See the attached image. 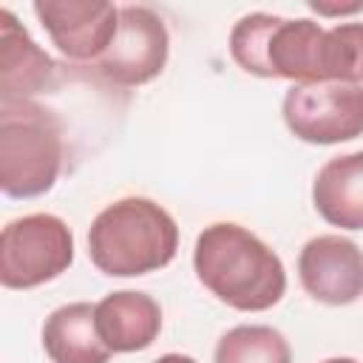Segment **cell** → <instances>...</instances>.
<instances>
[{"label": "cell", "mask_w": 363, "mask_h": 363, "mask_svg": "<svg viewBox=\"0 0 363 363\" xmlns=\"http://www.w3.org/2000/svg\"><path fill=\"white\" fill-rule=\"evenodd\" d=\"M153 363H196V357H190V354H179V352H170V354L156 357Z\"/></svg>", "instance_id": "obj_18"}, {"label": "cell", "mask_w": 363, "mask_h": 363, "mask_svg": "<svg viewBox=\"0 0 363 363\" xmlns=\"http://www.w3.org/2000/svg\"><path fill=\"white\" fill-rule=\"evenodd\" d=\"M54 74L57 62L9 9H0V99H31L54 82Z\"/></svg>", "instance_id": "obj_10"}, {"label": "cell", "mask_w": 363, "mask_h": 363, "mask_svg": "<svg viewBox=\"0 0 363 363\" xmlns=\"http://www.w3.org/2000/svg\"><path fill=\"white\" fill-rule=\"evenodd\" d=\"M31 9L57 51L74 62L94 65L119 28V9L105 0H37Z\"/></svg>", "instance_id": "obj_7"}, {"label": "cell", "mask_w": 363, "mask_h": 363, "mask_svg": "<svg viewBox=\"0 0 363 363\" xmlns=\"http://www.w3.org/2000/svg\"><path fill=\"white\" fill-rule=\"evenodd\" d=\"M326 28L309 17H278L264 48V79H289L298 85L326 82L323 77Z\"/></svg>", "instance_id": "obj_9"}, {"label": "cell", "mask_w": 363, "mask_h": 363, "mask_svg": "<svg viewBox=\"0 0 363 363\" xmlns=\"http://www.w3.org/2000/svg\"><path fill=\"white\" fill-rule=\"evenodd\" d=\"M179 250L176 218L145 196H125L88 227V258L111 278L147 275L167 267Z\"/></svg>", "instance_id": "obj_2"}, {"label": "cell", "mask_w": 363, "mask_h": 363, "mask_svg": "<svg viewBox=\"0 0 363 363\" xmlns=\"http://www.w3.org/2000/svg\"><path fill=\"white\" fill-rule=\"evenodd\" d=\"M96 332L113 354L142 352L162 332V309L147 292H111L96 303Z\"/></svg>", "instance_id": "obj_11"}, {"label": "cell", "mask_w": 363, "mask_h": 363, "mask_svg": "<svg viewBox=\"0 0 363 363\" xmlns=\"http://www.w3.org/2000/svg\"><path fill=\"white\" fill-rule=\"evenodd\" d=\"M298 278L306 295L320 303H354L363 295V250L335 233L315 235L301 247Z\"/></svg>", "instance_id": "obj_8"}, {"label": "cell", "mask_w": 363, "mask_h": 363, "mask_svg": "<svg viewBox=\"0 0 363 363\" xmlns=\"http://www.w3.org/2000/svg\"><path fill=\"white\" fill-rule=\"evenodd\" d=\"M62 122L34 99H0V187L9 199H34L62 170Z\"/></svg>", "instance_id": "obj_3"}, {"label": "cell", "mask_w": 363, "mask_h": 363, "mask_svg": "<svg viewBox=\"0 0 363 363\" xmlns=\"http://www.w3.org/2000/svg\"><path fill=\"white\" fill-rule=\"evenodd\" d=\"M289 133L309 145H337L363 136V85H292L281 105Z\"/></svg>", "instance_id": "obj_5"}, {"label": "cell", "mask_w": 363, "mask_h": 363, "mask_svg": "<svg viewBox=\"0 0 363 363\" xmlns=\"http://www.w3.org/2000/svg\"><path fill=\"white\" fill-rule=\"evenodd\" d=\"M312 204L340 230H363V150L329 159L312 182Z\"/></svg>", "instance_id": "obj_12"}, {"label": "cell", "mask_w": 363, "mask_h": 363, "mask_svg": "<svg viewBox=\"0 0 363 363\" xmlns=\"http://www.w3.org/2000/svg\"><path fill=\"white\" fill-rule=\"evenodd\" d=\"M74 264V233L54 213H28L0 233V284L34 289Z\"/></svg>", "instance_id": "obj_4"}, {"label": "cell", "mask_w": 363, "mask_h": 363, "mask_svg": "<svg viewBox=\"0 0 363 363\" xmlns=\"http://www.w3.org/2000/svg\"><path fill=\"white\" fill-rule=\"evenodd\" d=\"M278 14H267V11H252L244 14L233 31H230V57L235 60V65L252 77H264V48H267V37L275 26Z\"/></svg>", "instance_id": "obj_16"}, {"label": "cell", "mask_w": 363, "mask_h": 363, "mask_svg": "<svg viewBox=\"0 0 363 363\" xmlns=\"http://www.w3.org/2000/svg\"><path fill=\"white\" fill-rule=\"evenodd\" d=\"M43 349L51 363H108L113 354L96 332V303L57 306L43 323Z\"/></svg>", "instance_id": "obj_13"}, {"label": "cell", "mask_w": 363, "mask_h": 363, "mask_svg": "<svg viewBox=\"0 0 363 363\" xmlns=\"http://www.w3.org/2000/svg\"><path fill=\"white\" fill-rule=\"evenodd\" d=\"M170 57V34L164 20L147 6H122L119 28L111 48L91 65L102 79L136 88L156 79Z\"/></svg>", "instance_id": "obj_6"}, {"label": "cell", "mask_w": 363, "mask_h": 363, "mask_svg": "<svg viewBox=\"0 0 363 363\" xmlns=\"http://www.w3.org/2000/svg\"><path fill=\"white\" fill-rule=\"evenodd\" d=\"M201 286L238 312H264L286 292V269L272 247L233 221L204 227L193 247Z\"/></svg>", "instance_id": "obj_1"}, {"label": "cell", "mask_w": 363, "mask_h": 363, "mask_svg": "<svg viewBox=\"0 0 363 363\" xmlns=\"http://www.w3.org/2000/svg\"><path fill=\"white\" fill-rule=\"evenodd\" d=\"M323 363H357L354 357H329V360H323Z\"/></svg>", "instance_id": "obj_19"}, {"label": "cell", "mask_w": 363, "mask_h": 363, "mask_svg": "<svg viewBox=\"0 0 363 363\" xmlns=\"http://www.w3.org/2000/svg\"><path fill=\"white\" fill-rule=\"evenodd\" d=\"M213 363H292V349L278 329L267 323H241L218 337Z\"/></svg>", "instance_id": "obj_14"}, {"label": "cell", "mask_w": 363, "mask_h": 363, "mask_svg": "<svg viewBox=\"0 0 363 363\" xmlns=\"http://www.w3.org/2000/svg\"><path fill=\"white\" fill-rule=\"evenodd\" d=\"M315 14H323V17H343V14H357L363 11V0H354V3H323V0H309L306 3Z\"/></svg>", "instance_id": "obj_17"}, {"label": "cell", "mask_w": 363, "mask_h": 363, "mask_svg": "<svg viewBox=\"0 0 363 363\" xmlns=\"http://www.w3.org/2000/svg\"><path fill=\"white\" fill-rule=\"evenodd\" d=\"M323 77L326 82L363 85V23H337L326 28Z\"/></svg>", "instance_id": "obj_15"}]
</instances>
